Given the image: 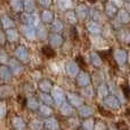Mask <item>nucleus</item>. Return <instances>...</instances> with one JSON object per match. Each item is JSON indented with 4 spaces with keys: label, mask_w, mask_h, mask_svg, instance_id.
<instances>
[{
    "label": "nucleus",
    "mask_w": 130,
    "mask_h": 130,
    "mask_svg": "<svg viewBox=\"0 0 130 130\" xmlns=\"http://www.w3.org/2000/svg\"><path fill=\"white\" fill-rule=\"evenodd\" d=\"M42 52L45 53L46 55H49V56H53V55H54V52H52V49H50V48H47V47L43 48Z\"/></svg>",
    "instance_id": "f257e3e1"
}]
</instances>
